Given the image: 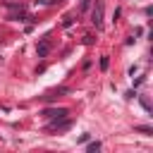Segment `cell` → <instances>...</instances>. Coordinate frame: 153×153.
I'll return each mask as SVG.
<instances>
[{"instance_id":"6da1fadb","label":"cell","mask_w":153,"mask_h":153,"mask_svg":"<svg viewBox=\"0 0 153 153\" xmlns=\"http://www.w3.org/2000/svg\"><path fill=\"white\" fill-rule=\"evenodd\" d=\"M91 22L96 24V29L103 26V0H96V5L91 10Z\"/></svg>"},{"instance_id":"7a4b0ae2","label":"cell","mask_w":153,"mask_h":153,"mask_svg":"<svg viewBox=\"0 0 153 153\" xmlns=\"http://www.w3.org/2000/svg\"><path fill=\"white\" fill-rule=\"evenodd\" d=\"M43 115H45L48 120H62V117H67L69 112H67V108H45Z\"/></svg>"},{"instance_id":"3957f363","label":"cell","mask_w":153,"mask_h":153,"mask_svg":"<svg viewBox=\"0 0 153 153\" xmlns=\"http://www.w3.org/2000/svg\"><path fill=\"white\" fill-rule=\"evenodd\" d=\"M45 129H50V131H65V129H69V120H50L48 124H45Z\"/></svg>"},{"instance_id":"277c9868","label":"cell","mask_w":153,"mask_h":153,"mask_svg":"<svg viewBox=\"0 0 153 153\" xmlns=\"http://www.w3.org/2000/svg\"><path fill=\"white\" fill-rule=\"evenodd\" d=\"M50 48H53V43H50V38H43L38 45H36V55L38 57H45L48 53H50Z\"/></svg>"},{"instance_id":"5b68a950","label":"cell","mask_w":153,"mask_h":153,"mask_svg":"<svg viewBox=\"0 0 153 153\" xmlns=\"http://www.w3.org/2000/svg\"><path fill=\"white\" fill-rule=\"evenodd\" d=\"M134 131H141V134H153V129H151L148 124H136V127H134Z\"/></svg>"},{"instance_id":"8992f818","label":"cell","mask_w":153,"mask_h":153,"mask_svg":"<svg viewBox=\"0 0 153 153\" xmlns=\"http://www.w3.org/2000/svg\"><path fill=\"white\" fill-rule=\"evenodd\" d=\"M96 151H100V143H98V141L88 143V153H96Z\"/></svg>"},{"instance_id":"52a82bcc","label":"cell","mask_w":153,"mask_h":153,"mask_svg":"<svg viewBox=\"0 0 153 153\" xmlns=\"http://www.w3.org/2000/svg\"><path fill=\"white\" fill-rule=\"evenodd\" d=\"M108 65H110V60L108 57H100V69H108Z\"/></svg>"},{"instance_id":"ba28073f","label":"cell","mask_w":153,"mask_h":153,"mask_svg":"<svg viewBox=\"0 0 153 153\" xmlns=\"http://www.w3.org/2000/svg\"><path fill=\"white\" fill-rule=\"evenodd\" d=\"M72 24H74V19H72V17H65V22H62V26H72Z\"/></svg>"},{"instance_id":"9c48e42d","label":"cell","mask_w":153,"mask_h":153,"mask_svg":"<svg viewBox=\"0 0 153 153\" xmlns=\"http://www.w3.org/2000/svg\"><path fill=\"white\" fill-rule=\"evenodd\" d=\"M88 7H91V0H84L81 2V10H88Z\"/></svg>"}]
</instances>
